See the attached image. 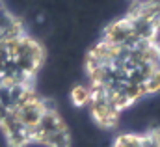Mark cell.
I'll return each mask as SVG.
<instances>
[{
	"instance_id": "1",
	"label": "cell",
	"mask_w": 160,
	"mask_h": 147,
	"mask_svg": "<svg viewBox=\"0 0 160 147\" xmlns=\"http://www.w3.org/2000/svg\"><path fill=\"white\" fill-rule=\"evenodd\" d=\"M69 99H71V104L73 106L82 108V106L89 104V89L84 84H75L69 89Z\"/></svg>"
}]
</instances>
